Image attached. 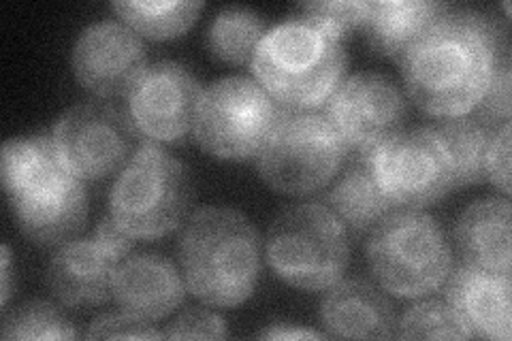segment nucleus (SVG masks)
Segmentation results:
<instances>
[{"label": "nucleus", "mask_w": 512, "mask_h": 341, "mask_svg": "<svg viewBox=\"0 0 512 341\" xmlns=\"http://www.w3.org/2000/svg\"><path fill=\"white\" fill-rule=\"evenodd\" d=\"M3 339H77L75 324L50 301H26L3 318Z\"/></svg>", "instance_id": "a878e982"}, {"label": "nucleus", "mask_w": 512, "mask_h": 341, "mask_svg": "<svg viewBox=\"0 0 512 341\" xmlns=\"http://www.w3.org/2000/svg\"><path fill=\"white\" fill-rule=\"evenodd\" d=\"M178 256L190 295L222 310L246 303L263 273L261 235L231 207L197 209L184 222Z\"/></svg>", "instance_id": "7ed1b4c3"}, {"label": "nucleus", "mask_w": 512, "mask_h": 341, "mask_svg": "<svg viewBox=\"0 0 512 341\" xmlns=\"http://www.w3.org/2000/svg\"><path fill=\"white\" fill-rule=\"evenodd\" d=\"M203 86L184 64L156 62L128 94V113L150 141L178 143L195 131Z\"/></svg>", "instance_id": "4468645a"}, {"label": "nucleus", "mask_w": 512, "mask_h": 341, "mask_svg": "<svg viewBox=\"0 0 512 341\" xmlns=\"http://www.w3.org/2000/svg\"><path fill=\"white\" fill-rule=\"evenodd\" d=\"M365 254L378 284L402 299L431 295L453 269V248L440 222L410 207L393 209L374 226Z\"/></svg>", "instance_id": "423d86ee"}, {"label": "nucleus", "mask_w": 512, "mask_h": 341, "mask_svg": "<svg viewBox=\"0 0 512 341\" xmlns=\"http://www.w3.org/2000/svg\"><path fill=\"white\" fill-rule=\"evenodd\" d=\"M323 109L348 150L361 152L402 131L408 103L391 77L365 71L344 79Z\"/></svg>", "instance_id": "ddd939ff"}, {"label": "nucleus", "mask_w": 512, "mask_h": 341, "mask_svg": "<svg viewBox=\"0 0 512 341\" xmlns=\"http://www.w3.org/2000/svg\"><path fill=\"white\" fill-rule=\"evenodd\" d=\"M195 203V182L182 160L143 139L109 192V216L133 239L178 231Z\"/></svg>", "instance_id": "39448f33"}, {"label": "nucleus", "mask_w": 512, "mask_h": 341, "mask_svg": "<svg viewBox=\"0 0 512 341\" xmlns=\"http://www.w3.org/2000/svg\"><path fill=\"white\" fill-rule=\"evenodd\" d=\"M485 180L504 197L510 194V122L493 128L485 154Z\"/></svg>", "instance_id": "7c9ffc66"}, {"label": "nucleus", "mask_w": 512, "mask_h": 341, "mask_svg": "<svg viewBox=\"0 0 512 341\" xmlns=\"http://www.w3.org/2000/svg\"><path fill=\"white\" fill-rule=\"evenodd\" d=\"M186 282L178 267L163 254L126 256L114 278V295L122 314L143 322L171 316L186 297Z\"/></svg>", "instance_id": "dca6fc26"}, {"label": "nucleus", "mask_w": 512, "mask_h": 341, "mask_svg": "<svg viewBox=\"0 0 512 341\" xmlns=\"http://www.w3.org/2000/svg\"><path fill=\"white\" fill-rule=\"evenodd\" d=\"M9 297H11V252H9V246H3V295H0L3 307L9 303Z\"/></svg>", "instance_id": "473e14b6"}, {"label": "nucleus", "mask_w": 512, "mask_h": 341, "mask_svg": "<svg viewBox=\"0 0 512 341\" xmlns=\"http://www.w3.org/2000/svg\"><path fill=\"white\" fill-rule=\"evenodd\" d=\"M165 337L169 339H224L229 337V329L224 318L203 310V307H188L167 324Z\"/></svg>", "instance_id": "c85d7f7f"}, {"label": "nucleus", "mask_w": 512, "mask_h": 341, "mask_svg": "<svg viewBox=\"0 0 512 341\" xmlns=\"http://www.w3.org/2000/svg\"><path fill=\"white\" fill-rule=\"evenodd\" d=\"M333 180L323 203L346 226L350 237L372 233L374 226L395 209L376 180L372 150L352 152Z\"/></svg>", "instance_id": "6ab92c4d"}, {"label": "nucleus", "mask_w": 512, "mask_h": 341, "mask_svg": "<svg viewBox=\"0 0 512 341\" xmlns=\"http://www.w3.org/2000/svg\"><path fill=\"white\" fill-rule=\"evenodd\" d=\"M399 339H472V331L446 299L414 303L397 322Z\"/></svg>", "instance_id": "393cba45"}, {"label": "nucleus", "mask_w": 512, "mask_h": 341, "mask_svg": "<svg viewBox=\"0 0 512 341\" xmlns=\"http://www.w3.org/2000/svg\"><path fill=\"white\" fill-rule=\"evenodd\" d=\"M71 64L79 86L88 92L101 99H128L148 71V52L133 28L116 20H103L82 30L73 47Z\"/></svg>", "instance_id": "2eb2a0df"}, {"label": "nucleus", "mask_w": 512, "mask_h": 341, "mask_svg": "<svg viewBox=\"0 0 512 341\" xmlns=\"http://www.w3.org/2000/svg\"><path fill=\"white\" fill-rule=\"evenodd\" d=\"M318 314L329 337L391 339L397 331L395 310L387 295L359 278L338 280L329 286Z\"/></svg>", "instance_id": "a211bd4d"}, {"label": "nucleus", "mask_w": 512, "mask_h": 341, "mask_svg": "<svg viewBox=\"0 0 512 341\" xmlns=\"http://www.w3.org/2000/svg\"><path fill=\"white\" fill-rule=\"evenodd\" d=\"M372 3L365 0H320V3H299L293 9V18L306 20L320 30L329 32L333 39L342 41L352 30L363 28Z\"/></svg>", "instance_id": "bb28decb"}, {"label": "nucleus", "mask_w": 512, "mask_h": 341, "mask_svg": "<svg viewBox=\"0 0 512 341\" xmlns=\"http://www.w3.org/2000/svg\"><path fill=\"white\" fill-rule=\"evenodd\" d=\"M510 50L491 15L451 5L399 60L410 99L429 116H468L483 99L495 58Z\"/></svg>", "instance_id": "f257e3e1"}, {"label": "nucleus", "mask_w": 512, "mask_h": 341, "mask_svg": "<svg viewBox=\"0 0 512 341\" xmlns=\"http://www.w3.org/2000/svg\"><path fill=\"white\" fill-rule=\"evenodd\" d=\"M346 69L342 41L293 15L267 30L250 62L256 81L286 111L323 109Z\"/></svg>", "instance_id": "20e7f679"}, {"label": "nucleus", "mask_w": 512, "mask_h": 341, "mask_svg": "<svg viewBox=\"0 0 512 341\" xmlns=\"http://www.w3.org/2000/svg\"><path fill=\"white\" fill-rule=\"evenodd\" d=\"M448 9L451 5L440 0H380L372 3L363 24L365 37L376 54L399 64L410 45Z\"/></svg>", "instance_id": "412c9836"}, {"label": "nucleus", "mask_w": 512, "mask_h": 341, "mask_svg": "<svg viewBox=\"0 0 512 341\" xmlns=\"http://www.w3.org/2000/svg\"><path fill=\"white\" fill-rule=\"evenodd\" d=\"M133 237L103 218L92 237L62 243L47 265V286L67 307H96L114 295V278L120 263L133 250Z\"/></svg>", "instance_id": "f8f14e48"}, {"label": "nucleus", "mask_w": 512, "mask_h": 341, "mask_svg": "<svg viewBox=\"0 0 512 341\" xmlns=\"http://www.w3.org/2000/svg\"><path fill=\"white\" fill-rule=\"evenodd\" d=\"M265 256L288 286L320 292L342 280L350 263V235L323 201L299 203L271 222Z\"/></svg>", "instance_id": "0eeeda50"}, {"label": "nucleus", "mask_w": 512, "mask_h": 341, "mask_svg": "<svg viewBox=\"0 0 512 341\" xmlns=\"http://www.w3.org/2000/svg\"><path fill=\"white\" fill-rule=\"evenodd\" d=\"M111 9L137 35L154 41H165L180 37L182 32L195 24L203 3H199V0H169V3L131 0V3H111Z\"/></svg>", "instance_id": "b1692460"}, {"label": "nucleus", "mask_w": 512, "mask_h": 341, "mask_svg": "<svg viewBox=\"0 0 512 341\" xmlns=\"http://www.w3.org/2000/svg\"><path fill=\"white\" fill-rule=\"evenodd\" d=\"M88 339H160L165 333H158L152 322L137 320L128 314H103L96 318L86 333Z\"/></svg>", "instance_id": "c756f323"}, {"label": "nucleus", "mask_w": 512, "mask_h": 341, "mask_svg": "<svg viewBox=\"0 0 512 341\" xmlns=\"http://www.w3.org/2000/svg\"><path fill=\"white\" fill-rule=\"evenodd\" d=\"M3 184L22 233L39 246H62L86 226L88 194L62 167L52 133L3 145Z\"/></svg>", "instance_id": "f03ea898"}, {"label": "nucleus", "mask_w": 512, "mask_h": 341, "mask_svg": "<svg viewBox=\"0 0 512 341\" xmlns=\"http://www.w3.org/2000/svg\"><path fill=\"white\" fill-rule=\"evenodd\" d=\"M350 150L323 113L286 111L259 152L261 180L276 192L303 197L327 188Z\"/></svg>", "instance_id": "6e6552de"}, {"label": "nucleus", "mask_w": 512, "mask_h": 341, "mask_svg": "<svg viewBox=\"0 0 512 341\" xmlns=\"http://www.w3.org/2000/svg\"><path fill=\"white\" fill-rule=\"evenodd\" d=\"M444 299L468 324L474 337L508 341L510 320V273H493L472 265H459L448 273Z\"/></svg>", "instance_id": "f3484780"}, {"label": "nucleus", "mask_w": 512, "mask_h": 341, "mask_svg": "<svg viewBox=\"0 0 512 341\" xmlns=\"http://www.w3.org/2000/svg\"><path fill=\"white\" fill-rule=\"evenodd\" d=\"M131 113L103 101H84L58 118L52 139L62 167L82 182L122 171L141 145Z\"/></svg>", "instance_id": "9d476101"}, {"label": "nucleus", "mask_w": 512, "mask_h": 341, "mask_svg": "<svg viewBox=\"0 0 512 341\" xmlns=\"http://www.w3.org/2000/svg\"><path fill=\"white\" fill-rule=\"evenodd\" d=\"M427 128L436 135L451 160L457 186L485 182V154L493 128L470 116L442 118L427 124Z\"/></svg>", "instance_id": "4be33fe9"}, {"label": "nucleus", "mask_w": 512, "mask_h": 341, "mask_svg": "<svg viewBox=\"0 0 512 341\" xmlns=\"http://www.w3.org/2000/svg\"><path fill=\"white\" fill-rule=\"evenodd\" d=\"M372 167L395 207L421 209L459 188L451 160L427 126L399 131L376 145Z\"/></svg>", "instance_id": "9b49d317"}, {"label": "nucleus", "mask_w": 512, "mask_h": 341, "mask_svg": "<svg viewBox=\"0 0 512 341\" xmlns=\"http://www.w3.org/2000/svg\"><path fill=\"white\" fill-rule=\"evenodd\" d=\"M455 248L466 265L510 273V201L485 197L470 203L455 222Z\"/></svg>", "instance_id": "aec40b11"}, {"label": "nucleus", "mask_w": 512, "mask_h": 341, "mask_svg": "<svg viewBox=\"0 0 512 341\" xmlns=\"http://www.w3.org/2000/svg\"><path fill=\"white\" fill-rule=\"evenodd\" d=\"M510 50L495 58L493 73L483 99L474 107V120L489 128H498L510 122Z\"/></svg>", "instance_id": "cd10ccee"}, {"label": "nucleus", "mask_w": 512, "mask_h": 341, "mask_svg": "<svg viewBox=\"0 0 512 341\" xmlns=\"http://www.w3.org/2000/svg\"><path fill=\"white\" fill-rule=\"evenodd\" d=\"M267 35V18L248 7H224L207 30L210 52L227 64H250Z\"/></svg>", "instance_id": "5701e85b"}, {"label": "nucleus", "mask_w": 512, "mask_h": 341, "mask_svg": "<svg viewBox=\"0 0 512 341\" xmlns=\"http://www.w3.org/2000/svg\"><path fill=\"white\" fill-rule=\"evenodd\" d=\"M261 339H323L325 333H318L306 327H291V324H271L269 329L259 333Z\"/></svg>", "instance_id": "2f4dec72"}, {"label": "nucleus", "mask_w": 512, "mask_h": 341, "mask_svg": "<svg viewBox=\"0 0 512 341\" xmlns=\"http://www.w3.org/2000/svg\"><path fill=\"white\" fill-rule=\"evenodd\" d=\"M282 113L259 81L222 77L203 90L192 135L214 158L248 160L259 156Z\"/></svg>", "instance_id": "1a4fd4ad"}]
</instances>
